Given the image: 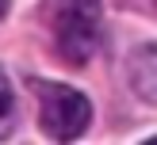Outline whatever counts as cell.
Here are the masks:
<instances>
[{"label":"cell","mask_w":157,"mask_h":145,"mask_svg":"<svg viewBox=\"0 0 157 145\" xmlns=\"http://www.w3.org/2000/svg\"><path fill=\"white\" fill-rule=\"evenodd\" d=\"M150 145H157V137H153V141H150Z\"/></svg>","instance_id":"cell-5"},{"label":"cell","mask_w":157,"mask_h":145,"mask_svg":"<svg viewBox=\"0 0 157 145\" xmlns=\"http://www.w3.org/2000/svg\"><path fill=\"white\" fill-rule=\"evenodd\" d=\"M4 12H8V0H0V19H4Z\"/></svg>","instance_id":"cell-4"},{"label":"cell","mask_w":157,"mask_h":145,"mask_svg":"<svg viewBox=\"0 0 157 145\" xmlns=\"http://www.w3.org/2000/svg\"><path fill=\"white\" fill-rule=\"evenodd\" d=\"M31 88L38 92V122H42V134L54 137V141H73L88 130L92 122V103L81 96L77 88L69 84H58V80H31Z\"/></svg>","instance_id":"cell-2"},{"label":"cell","mask_w":157,"mask_h":145,"mask_svg":"<svg viewBox=\"0 0 157 145\" xmlns=\"http://www.w3.org/2000/svg\"><path fill=\"white\" fill-rule=\"evenodd\" d=\"M104 0H58L54 4V42L69 65H84L100 46Z\"/></svg>","instance_id":"cell-1"},{"label":"cell","mask_w":157,"mask_h":145,"mask_svg":"<svg viewBox=\"0 0 157 145\" xmlns=\"http://www.w3.org/2000/svg\"><path fill=\"white\" fill-rule=\"evenodd\" d=\"M15 118H19V107H15V92L8 84L4 69H0V137H8L15 130Z\"/></svg>","instance_id":"cell-3"}]
</instances>
